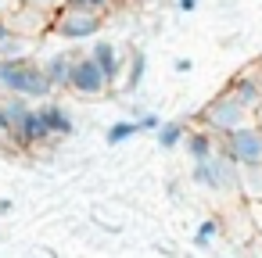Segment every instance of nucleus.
Returning <instances> with one entry per match:
<instances>
[{
	"instance_id": "obj_1",
	"label": "nucleus",
	"mask_w": 262,
	"mask_h": 258,
	"mask_svg": "<svg viewBox=\"0 0 262 258\" xmlns=\"http://www.w3.org/2000/svg\"><path fill=\"white\" fill-rule=\"evenodd\" d=\"M0 90L8 97H26V101L51 97V83L40 61H29V58H0Z\"/></svg>"
},
{
	"instance_id": "obj_2",
	"label": "nucleus",
	"mask_w": 262,
	"mask_h": 258,
	"mask_svg": "<svg viewBox=\"0 0 262 258\" xmlns=\"http://www.w3.org/2000/svg\"><path fill=\"white\" fill-rule=\"evenodd\" d=\"M194 183L205 186V190H215V194H226V190H241V165L219 147L212 158L205 161H194Z\"/></svg>"
},
{
	"instance_id": "obj_3",
	"label": "nucleus",
	"mask_w": 262,
	"mask_h": 258,
	"mask_svg": "<svg viewBox=\"0 0 262 258\" xmlns=\"http://www.w3.org/2000/svg\"><path fill=\"white\" fill-rule=\"evenodd\" d=\"M251 115H255V111H248V108L226 90V93H219V97L201 111V122H205V129H212L215 136H226V133H233V129H241V126H251Z\"/></svg>"
},
{
	"instance_id": "obj_4",
	"label": "nucleus",
	"mask_w": 262,
	"mask_h": 258,
	"mask_svg": "<svg viewBox=\"0 0 262 258\" xmlns=\"http://www.w3.org/2000/svg\"><path fill=\"white\" fill-rule=\"evenodd\" d=\"M97 29H101V11H94V8H83V11L58 8V15H54V22H51V33L61 36V40H72V43L94 40Z\"/></svg>"
},
{
	"instance_id": "obj_5",
	"label": "nucleus",
	"mask_w": 262,
	"mask_h": 258,
	"mask_svg": "<svg viewBox=\"0 0 262 258\" xmlns=\"http://www.w3.org/2000/svg\"><path fill=\"white\" fill-rule=\"evenodd\" d=\"M219 147L237 161V165H262V126H241L226 136H219Z\"/></svg>"
},
{
	"instance_id": "obj_6",
	"label": "nucleus",
	"mask_w": 262,
	"mask_h": 258,
	"mask_svg": "<svg viewBox=\"0 0 262 258\" xmlns=\"http://www.w3.org/2000/svg\"><path fill=\"white\" fill-rule=\"evenodd\" d=\"M112 83L104 79V72L97 68V61L90 54H76L72 61V76H69V90L79 97H101Z\"/></svg>"
},
{
	"instance_id": "obj_7",
	"label": "nucleus",
	"mask_w": 262,
	"mask_h": 258,
	"mask_svg": "<svg viewBox=\"0 0 262 258\" xmlns=\"http://www.w3.org/2000/svg\"><path fill=\"white\" fill-rule=\"evenodd\" d=\"M11 136H15L18 144H26V147L51 140V136H47V126H43V119H40V108H33V104H29V108L11 122Z\"/></svg>"
},
{
	"instance_id": "obj_8",
	"label": "nucleus",
	"mask_w": 262,
	"mask_h": 258,
	"mask_svg": "<svg viewBox=\"0 0 262 258\" xmlns=\"http://www.w3.org/2000/svg\"><path fill=\"white\" fill-rule=\"evenodd\" d=\"M90 58L97 61V68L104 72V79L108 83H119L122 79V68H126V54L112 43V40H97L94 47H90Z\"/></svg>"
},
{
	"instance_id": "obj_9",
	"label": "nucleus",
	"mask_w": 262,
	"mask_h": 258,
	"mask_svg": "<svg viewBox=\"0 0 262 258\" xmlns=\"http://www.w3.org/2000/svg\"><path fill=\"white\" fill-rule=\"evenodd\" d=\"M72 61H76V54L72 51H58V54H51V58H43V76H47V83H51V90H69V76H72Z\"/></svg>"
},
{
	"instance_id": "obj_10",
	"label": "nucleus",
	"mask_w": 262,
	"mask_h": 258,
	"mask_svg": "<svg viewBox=\"0 0 262 258\" xmlns=\"http://www.w3.org/2000/svg\"><path fill=\"white\" fill-rule=\"evenodd\" d=\"M40 119H43L51 140H58V136H72V129H76L69 108H61V104H40Z\"/></svg>"
},
{
	"instance_id": "obj_11",
	"label": "nucleus",
	"mask_w": 262,
	"mask_h": 258,
	"mask_svg": "<svg viewBox=\"0 0 262 258\" xmlns=\"http://www.w3.org/2000/svg\"><path fill=\"white\" fill-rule=\"evenodd\" d=\"M183 147H187V154L194 158V161H205V158H212L215 151H219V136L212 133V129H187V136H183Z\"/></svg>"
},
{
	"instance_id": "obj_12",
	"label": "nucleus",
	"mask_w": 262,
	"mask_h": 258,
	"mask_svg": "<svg viewBox=\"0 0 262 258\" xmlns=\"http://www.w3.org/2000/svg\"><path fill=\"white\" fill-rule=\"evenodd\" d=\"M230 93H233L248 111H258V108H262V83H258L255 76H237V79L230 83Z\"/></svg>"
},
{
	"instance_id": "obj_13",
	"label": "nucleus",
	"mask_w": 262,
	"mask_h": 258,
	"mask_svg": "<svg viewBox=\"0 0 262 258\" xmlns=\"http://www.w3.org/2000/svg\"><path fill=\"white\" fill-rule=\"evenodd\" d=\"M0 58H26V36L8 18H0Z\"/></svg>"
},
{
	"instance_id": "obj_14",
	"label": "nucleus",
	"mask_w": 262,
	"mask_h": 258,
	"mask_svg": "<svg viewBox=\"0 0 262 258\" xmlns=\"http://www.w3.org/2000/svg\"><path fill=\"white\" fill-rule=\"evenodd\" d=\"M241 194L262 201V165H241Z\"/></svg>"
},
{
	"instance_id": "obj_15",
	"label": "nucleus",
	"mask_w": 262,
	"mask_h": 258,
	"mask_svg": "<svg viewBox=\"0 0 262 258\" xmlns=\"http://www.w3.org/2000/svg\"><path fill=\"white\" fill-rule=\"evenodd\" d=\"M122 72H126V79H122L126 90H137L140 79H144V72H147V54H144V51H133V54L126 58V68H122Z\"/></svg>"
},
{
	"instance_id": "obj_16",
	"label": "nucleus",
	"mask_w": 262,
	"mask_h": 258,
	"mask_svg": "<svg viewBox=\"0 0 262 258\" xmlns=\"http://www.w3.org/2000/svg\"><path fill=\"white\" fill-rule=\"evenodd\" d=\"M183 136H187V129H183V122H162V126L155 129V144H162L165 151H172V147H180V144H183Z\"/></svg>"
},
{
	"instance_id": "obj_17",
	"label": "nucleus",
	"mask_w": 262,
	"mask_h": 258,
	"mask_svg": "<svg viewBox=\"0 0 262 258\" xmlns=\"http://www.w3.org/2000/svg\"><path fill=\"white\" fill-rule=\"evenodd\" d=\"M137 133H140L137 119H119V122H112V126H108L104 140H108V144H126V140H133Z\"/></svg>"
},
{
	"instance_id": "obj_18",
	"label": "nucleus",
	"mask_w": 262,
	"mask_h": 258,
	"mask_svg": "<svg viewBox=\"0 0 262 258\" xmlns=\"http://www.w3.org/2000/svg\"><path fill=\"white\" fill-rule=\"evenodd\" d=\"M215 237H219V219H205V222L198 226V237H194V244H198V247H208Z\"/></svg>"
},
{
	"instance_id": "obj_19",
	"label": "nucleus",
	"mask_w": 262,
	"mask_h": 258,
	"mask_svg": "<svg viewBox=\"0 0 262 258\" xmlns=\"http://www.w3.org/2000/svg\"><path fill=\"white\" fill-rule=\"evenodd\" d=\"M18 8H29V11H51V8H61V0H18Z\"/></svg>"
},
{
	"instance_id": "obj_20",
	"label": "nucleus",
	"mask_w": 262,
	"mask_h": 258,
	"mask_svg": "<svg viewBox=\"0 0 262 258\" xmlns=\"http://www.w3.org/2000/svg\"><path fill=\"white\" fill-rule=\"evenodd\" d=\"M137 126H140V133H155V129L162 126V119L147 111V115H140V119H137Z\"/></svg>"
},
{
	"instance_id": "obj_21",
	"label": "nucleus",
	"mask_w": 262,
	"mask_h": 258,
	"mask_svg": "<svg viewBox=\"0 0 262 258\" xmlns=\"http://www.w3.org/2000/svg\"><path fill=\"white\" fill-rule=\"evenodd\" d=\"M11 129V119H8V111H4V101H0V133H8Z\"/></svg>"
},
{
	"instance_id": "obj_22",
	"label": "nucleus",
	"mask_w": 262,
	"mask_h": 258,
	"mask_svg": "<svg viewBox=\"0 0 262 258\" xmlns=\"http://www.w3.org/2000/svg\"><path fill=\"white\" fill-rule=\"evenodd\" d=\"M86 4H90L94 11H108V8L115 4V0H86Z\"/></svg>"
},
{
	"instance_id": "obj_23",
	"label": "nucleus",
	"mask_w": 262,
	"mask_h": 258,
	"mask_svg": "<svg viewBox=\"0 0 262 258\" xmlns=\"http://www.w3.org/2000/svg\"><path fill=\"white\" fill-rule=\"evenodd\" d=\"M176 8H180V11H194V8H198V0H176Z\"/></svg>"
},
{
	"instance_id": "obj_24",
	"label": "nucleus",
	"mask_w": 262,
	"mask_h": 258,
	"mask_svg": "<svg viewBox=\"0 0 262 258\" xmlns=\"http://www.w3.org/2000/svg\"><path fill=\"white\" fill-rule=\"evenodd\" d=\"M4 11H8V4H4V0H0V18H4Z\"/></svg>"
},
{
	"instance_id": "obj_25",
	"label": "nucleus",
	"mask_w": 262,
	"mask_h": 258,
	"mask_svg": "<svg viewBox=\"0 0 262 258\" xmlns=\"http://www.w3.org/2000/svg\"><path fill=\"white\" fill-rule=\"evenodd\" d=\"M137 4H155V0H137Z\"/></svg>"
},
{
	"instance_id": "obj_26",
	"label": "nucleus",
	"mask_w": 262,
	"mask_h": 258,
	"mask_svg": "<svg viewBox=\"0 0 262 258\" xmlns=\"http://www.w3.org/2000/svg\"><path fill=\"white\" fill-rule=\"evenodd\" d=\"M258 119H262V108H258Z\"/></svg>"
}]
</instances>
